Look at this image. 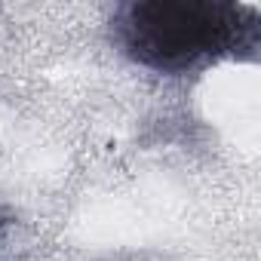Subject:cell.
I'll return each instance as SVG.
<instances>
[{
    "label": "cell",
    "instance_id": "1",
    "mask_svg": "<svg viewBox=\"0 0 261 261\" xmlns=\"http://www.w3.org/2000/svg\"><path fill=\"white\" fill-rule=\"evenodd\" d=\"M252 22L233 4L212 0H142L126 10L123 43L148 68L185 71L230 53Z\"/></svg>",
    "mask_w": 261,
    "mask_h": 261
}]
</instances>
